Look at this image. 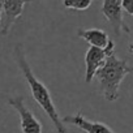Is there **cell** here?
Instances as JSON below:
<instances>
[{"mask_svg":"<svg viewBox=\"0 0 133 133\" xmlns=\"http://www.w3.org/2000/svg\"><path fill=\"white\" fill-rule=\"evenodd\" d=\"M15 54H16L17 64H18L20 69H21V72H22L28 85H29V89L31 91V95H33L34 101L41 106V108L50 117V120L52 121L54 127L57 130V133H66V129L63 124V119L59 116V112H57V110L54 104V101L51 98V94H50L47 86L42 81H39L37 78V76L33 73V71L30 68V64L28 63V60L25 57V54H24V50H22L21 44L16 46Z\"/></svg>","mask_w":133,"mask_h":133,"instance_id":"6da1fadb","label":"cell"},{"mask_svg":"<svg viewBox=\"0 0 133 133\" xmlns=\"http://www.w3.org/2000/svg\"><path fill=\"white\" fill-rule=\"evenodd\" d=\"M132 66L128 60H121L117 57L116 52L112 51L107 54V60L102 68L98 69L95 78L98 80L99 88L106 101L114 102L119 98V89L123 80L132 73Z\"/></svg>","mask_w":133,"mask_h":133,"instance_id":"7a4b0ae2","label":"cell"},{"mask_svg":"<svg viewBox=\"0 0 133 133\" xmlns=\"http://www.w3.org/2000/svg\"><path fill=\"white\" fill-rule=\"evenodd\" d=\"M8 104L17 111L20 116V127L22 133H42V123L26 107L22 97L9 98Z\"/></svg>","mask_w":133,"mask_h":133,"instance_id":"3957f363","label":"cell"},{"mask_svg":"<svg viewBox=\"0 0 133 133\" xmlns=\"http://www.w3.org/2000/svg\"><path fill=\"white\" fill-rule=\"evenodd\" d=\"M35 2V0H0V3L3 5V20H2V29L0 33L3 35H7L15 22L21 17L24 8L26 4Z\"/></svg>","mask_w":133,"mask_h":133,"instance_id":"277c9868","label":"cell"},{"mask_svg":"<svg viewBox=\"0 0 133 133\" xmlns=\"http://www.w3.org/2000/svg\"><path fill=\"white\" fill-rule=\"evenodd\" d=\"M102 13L106 20L110 22L115 35H120L123 31L129 33V28L123 20V5L121 0H103L102 2Z\"/></svg>","mask_w":133,"mask_h":133,"instance_id":"5b68a950","label":"cell"},{"mask_svg":"<svg viewBox=\"0 0 133 133\" xmlns=\"http://www.w3.org/2000/svg\"><path fill=\"white\" fill-rule=\"evenodd\" d=\"M107 60V54L104 48L90 46L85 55V64H86V71H85V81L86 84H90L93 78H95V75L99 68L104 65Z\"/></svg>","mask_w":133,"mask_h":133,"instance_id":"8992f818","label":"cell"},{"mask_svg":"<svg viewBox=\"0 0 133 133\" xmlns=\"http://www.w3.org/2000/svg\"><path fill=\"white\" fill-rule=\"evenodd\" d=\"M63 123L72 124L80 128L81 130L86 133H115L108 125L101 121H91L86 119L81 112H77L76 115H68L63 117Z\"/></svg>","mask_w":133,"mask_h":133,"instance_id":"52a82bcc","label":"cell"},{"mask_svg":"<svg viewBox=\"0 0 133 133\" xmlns=\"http://www.w3.org/2000/svg\"><path fill=\"white\" fill-rule=\"evenodd\" d=\"M77 34H78L80 38H82V39H84L85 42H88L90 46L101 47V48H106V46L108 44V41L111 39L104 30L97 29V28L80 29V30L77 31Z\"/></svg>","mask_w":133,"mask_h":133,"instance_id":"ba28073f","label":"cell"},{"mask_svg":"<svg viewBox=\"0 0 133 133\" xmlns=\"http://www.w3.org/2000/svg\"><path fill=\"white\" fill-rule=\"evenodd\" d=\"M93 3V0H63V4L68 9L86 11Z\"/></svg>","mask_w":133,"mask_h":133,"instance_id":"9c48e42d","label":"cell"},{"mask_svg":"<svg viewBox=\"0 0 133 133\" xmlns=\"http://www.w3.org/2000/svg\"><path fill=\"white\" fill-rule=\"evenodd\" d=\"M123 11L129 16H133V0H121Z\"/></svg>","mask_w":133,"mask_h":133,"instance_id":"30bf717a","label":"cell"},{"mask_svg":"<svg viewBox=\"0 0 133 133\" xmlns=\"http://www.w3.org/2000/svg\"><path fill=\"white\" fill-rule=\"evenodd\" d=\"M2 20H3V5L0 3V25H2Z\"/></svg>","mask_w":133,"mask_h":133,"instance_id":"8fae6325","label":"cell"},{"mask_svg":"<svg viewBox=\"0 0 133 133\" xmlns=\"http://www.w3.org/2000/svg\"><path fill=\"white\" fill-rule=\"evenodd\" d=\"M128 50H129V52H130V54L133 55V43H130V44H129V47H128Z\"/></svg>","mask_w":133,"mask_h":133,"instance_id":"7c38bea8","label":"cell"}]
</instances>
